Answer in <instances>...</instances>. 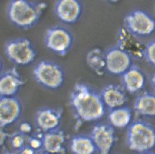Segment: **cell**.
I'll return each instance as SVG.
<instances>
[{"label":"cell","mask_w":155,"mask_h":154,"mask_svg":"<svg viewBox=\"0 0 155 154\" xmlns=\"http://www.w3.org/2000/svg\"><path fill=\"white\" fill-rule=\"evenodd\" d=\"M116 45L127 53L132 59L144 58L145 45L140 38L129 32L124 27L120 28L118 30Z\"/></svg>","instance_id":"4fadbf2b"},{"label":"cell","mask_w":155,"mask_h":154,"mask_svg":"<svg viewBox=\"0 0 155 154\" xmlns=\"http://www.w3.org/2000/svg\"><path fill=\"white\" fill-rule=\"evenodd\" d=\"M43 133H41L30 135L27 145L37 152L43 150Z\"/></svg>","instance_id":"cb8c5ba5"},{"label":"cell","mask_w":155,"mask_h":154,"mask_svg":"<svg viewBox=\"0 0 155 154\" xmlns=\"http://www.w3.org/2000/svg\"><path fill=\"white\" fill-rule=\"evenodd\" d=\"M138 154H155V152L151 150V151H146V152H141V153H139Z\"/></svg>","instance_id":"f546056e"},{"label":"cell","mask_w":155,"mask_h":154,"mask_svg":"<svg viewBox=\"0 0 155 154\" xmlns=\"http://www.w3.org/2000/svg\"><path fill=\"white\" fill-rule=\"evenodd\" d=\"M74 36L67 28L56 25L49 28L45 34V43L48 49L60 56H66L74 45Z\"/></svg>","instance_id":"8992f818"},{"label":"cell","mask_w":155,"mask_h":154,"mask_svg":"<svg viewBox=\"0 0 155 154\" xmlns=\"http://www.w3.org/2000/svg\"><path fill=\"white\" fill-rule=\"evenodd\" d=\"M64 111L62 108L44 107L37 111L35 120L37 128L42 133L60 128Z\"/></svg>","instance_id":"30bf717a"},{"label":"cell","mask_w":155,"mask_h":154,"mask_svg":"<svg viewBox=\"0 0 155 154\" xmlns=\"http://www.w3.org/2000/svg\"><path fill=\"white\" fill-rule=\"evenodd\" d=\"M38 152L35 150L34 149L31 148L29 146L26 145L24 148L21 149L20 150L18 151V154H37Z\"/></svg>","instance_id":"4316f807"},{"label":"cell","mask_w":155,"mask_h":154,"mask_svg":"<svg viewBox=\"0 0 155 154\" xmlns=\"http://www.w3.org/2000/svg\"><path fill=\"white\" fill-rule=\"evenodd\" d=\"M123 88L129 93L135 94L141 91L146 84V76L138 66L132 64L121 75Z\"/></svg>","instance_id":"2e32d148"},{"label":"cell","mask_w":155,"mask_h":154,"mask_svg":"<svg viewBox=\"0 0 155 154\" xmlns=\"http://www.w3.org/2000/svg\"><path fill=\"white\" fill-rule=\"evenodd\" d=\"M47 7L44 2L13 0L7 6V15L14 26L28 30L37 25Z\"/></svg>","instance_id":"7a4b0ae2"},{"label":"cell","mask_w":155,"mask_h":154,"mask_svg":"<svg viewBox=\"0 0 155 154\" xmlns=\"http://www.w3.org/2000/svg\"><path fill=\"white\" fill-rule=\"evenodd\" d=\"M5 53L12 63L25 66L32 63L37 56L35 47L29 39L25 37L9 40L5 45Z\"/></svg>","instance_id":"5b68a950"},{"label":"cell","mask_w":155,"mask_h":154,"mask_svg":"<svg viewBox=\"0 0 155 154\" xmlns=\"http://www.w3.org/2000/svg\"><path fill=\"white\" fill-rule=\"evenodd\" d=\"M69 102L75 118L80 124L101 119L106 112L100 94L84 83L78 82L74 85Z\"/></svg>","instance_id":"6da1fadb"},{"label":"cell","mask_w":155,"mask_h":154,"mask_svg":"<svg viewBox=\"0 0 155 154\" xmlns=\"http://www.w3.org/2000/svg\"><path fill=\"white\" fill-rule=\"evenodd\" d=\"M10 137V134L6 131L5 128L0 127V148L2 147Z\"/></svg>","instance_id":"484cf974"},{"label":"cell","mask_w":155,"mask_h":154,"mask_svg":"<svg viewBox=\"0 0 155 154\" xmlns=\"http://www.w3.org/2000/svg\"><path fill=\"white\" fill-rule=\"evenodd\" d=\"M90 136L98 154H110L116 140L113 127L109 124H96Z\"/></svg>","instance_id":"ba28073f"},{"label":"cell","mask_w":155,"mask_h":154,"mask_svg":"<svg viewBox=\"0 0 155 154\" xmlns=\"http://www.w3.org/2000/svg\"><path fill=\"white\" fill-rule=\"evenodd\" d=\"M134 109L139 115L155 117V94L145 91L136 98Z\"/></svg>","instance_id":"ac0fdd59"},{"label":"cell","mask_w":155,"mask_h":154,"mask_svg":"<svg viewBox=\"0 0 155 154\" xmlns=\"http://www.w3.org/2000/svg\"><path fill=\"white\" fill-rule=\"evenodd\" d=\"M28 137V136L24 135L18 131L13 134L10 135L9 138L12 147L14 150L18 151L27 145Z\"/></svg>","instance_id":"7402d4cb"},{"label":"cell","mask_w":155,"mask_h":154,"mask_svg":"<svg viewBox=\"0 0 155 154\" xmlns=\"http://www.w3.org/2000/svg\"><path fill=\"white\" fill-rule=\"evenodd\" d=\"M3 154H18L17 153H14V152H9V151H7L5 152V153H3Z\"/></svg>","instance_id":"4dcf8cb0"},{"label":"cell","mask_w":155,"mask_h":154,"mask_svg":"<svg viewBox=\"0 0 155 154\" xmlns=\"http://www.w3.org/2000/svg\"><path fill=\"white\" fill-rule=\"evenodd\" d=\"M22 112L21 102L17 96H0V127L5 128L14 124Z\"/></svg>","instance_id":"8fae6325"},{"label":"cell","mask_w":155,"mask_h":154,"mask_svg":"<svg viewBox=\"0 0 155 154\" xmlns=\"http://www.w3.org/2000/svg\"><path fill=\"white\" fill-rule=\"evenodd\" d=\"M73 154H94L96 151L90 136L81 134L75 135L69 143Z\"/></svg>","instance_id":"ffe728a7"},{"label":"cell","mask_w":155,"mask_h":154,"mask_svg":"<svg viewBox=\"0 0 155 154\" xmlns=\"http://www.w3.org/2000/svg\"><path fill=\"white\" fill-rule=\"evenodd\" d=\"M37 83L49 90H56L64 85L65 73L59 64L54 61L43 60L37 64L33 70Z\"/></svg>","instance_id":"277c9868"},{"label":"cell","mask_w":155,"mask_h":154,"mask_svg":"<svg viewBox=\"0 0 155 154\" xmlns=\"http://www.w3.org/2000/svg\"><path fill=\"white\" fill-rule=\"evenodd\" d=\"M86 62L89 68L99 76L106 71L105 52L100 48L90 50L86 55Z\"/></svg>","instance_id":"44dd1931"},{"label":"cell","mask_w":155,"mask_h":154,"mask_svg":"<svg viewBox=\"0 0 155 154\" xmlns=\"http://www.w3.org/2000/svg\"><path fill=\"white\" fill-rule=\"evenodd\" d=\"M66 135L60 128L43 134V150L53 154H65Z\"/></svg>","instance_id":"e0dca14e"},{"label":"cell","mask_w":155,"mask_h":154,"mask_svg":"<svg viewBox=\"0 0 155 154\" xmlns=\"http://www.w3.org/2000/svg\"><path fill=\"white\" fill-rule=\"evenodd\" d=\"M54 11L56 16L61 21L73 25L81 19L83 6L78 0H58L55 3Z\"/></svg>","instance_id":"7c38bea8"},{"label":"cell","mask_w":155,"mask_h":154,"mask_svg":"<svg viewBox=\"0 0 155 154\" xmlns=\"http://www.w3.org/2000/svg\"><path fill=\"white\" fill-rule=\"evenodd\" d=\"M50 154V153H48V152H44V154Z\"/></svg>","instance_id":"1f68e13d"},{"label":"cell","mask_w":155,"mask_h":154,"mask_svg":"<svg viewBox=\"0 0 155 154\" xmlns=\"http://www.w3.org/2000/svg\"><path fill=\"white\" fill-rule=\"evenodd\" d=\"M100 94L103 104L109 111L124 106L127 101L124 88L115 84L106 85Z\"/></svg>","instance_id":"9a60e30c"},{"label":"cell","mask_w":155,"mask_h":154,"mask_svg":"<svg viewBox=\"0 0 155 154\" xmlns=\"http://www.w3.org/2000/svg\"><path fill=\"white\" fill-rule=\"evenodd\" d=\"M126 143L130 150L138 153L151 151L155 146V129L147 121L137 119L128 127Z\"/></svg>","instance_id":"3957f363"},{"label":"cell","mask_w":155,"mask_h":154,"mask_svg":"<svg viewBox=\"0 0 155 154\" xmlns=\"http://www.w3.org/2000/svg\"><path fill=\"white\" fill-rule=\"evenodd\" d=\"M25 81L15 67L9 68L0 73V96L16 95Z\"/></svg>","instance_id":"5bb4252c"},{"label":"cell","mask_w":155,"mask_h":154,"mask_svg":"<svg viewBox=\"0 0 155 154\" xmlns=\"http://www.w3.org/2000/svg\"><path fill=\"white\" fill-rule=\"evenodd\" d=\"M144 58L150 65L155 66V39L150 41L145 45Z\"/></svg>","instance_id":"603a6c76"},{"label":"cell","mask_w":155,"mask_h":154,"mask_svg":"<svg viewBox=\"0 0 155 154\" xmlns=\"http://www.w3.org/2000/svg\"><path fill=\"white\" fill-rule=\"evenodd\" d=\"M106 71L114 75H122L132 66V58L118 46H114L105 52Z\"/></svg>","instance_id":"9c48e42d"},{"label":"cell","mask_w":155,"mask_h":154,"mask_svg":"<svg viewBox=\"0 0 155 154\" xmlns=\"http://www.w3.org/2000/svg\"><path fill=\"white\" fill-rule=\"evenodd\" d=\"M3 62L2 61V59L0 58V73L2 72V69H3Z\"/></svg>","instance_id":"f1b7e54d"},{"label":"cell","mask_w":155,"mask_h":154,"mask_svg":"<svg viewBox=\"0 0 155 154\" xmlns=\"http://www.w3.org/2000/svg\"><path fill=\"white\" fill-rule=\"evenodd\" d=\"M132 111L130 108L122 106L109 111L108 119L109 124L113 127L125 128L132 122Z\"/></svg>","instance_id":"d6986e66"},{"label":"cell","mask_w":155,"mask_h":154,"mask_svg":"<svg viewBox=\"0 0 155 154\" xmlns=\"http://www.w3.org/2000/svg\"><path fill=\"white\" fill-rule=\"evenodd\" d=\"M18 131L22 133L24 135L29 136L32 131V126L28 122H22L20 124Z\"/></svg>","instance_id":"d4e9b609"},{"label":"cell","mask_w":155,"mask_h":154,"mask_svg":"<svg viewBox=\"0 0 155 154\" xmlns=\"http://www.w3.org/2000/svg\"><path fill=\"white\" fill-rule=\"evenodd\" d=\"M124 27L139 38L150 36L155 30V19L151 14L141 9L129 12L124 18Z\"/></svg>","instance_id":"52a82bcc"},{"label":"cell","mask_w":155,"mask_h":154,"mask_svg":"<svg viewBox=\"0 0 155 154\" xmlns=\"http://www.w3.org/2000/svg\"><path fill=\"white\" fill-rule=\"evenodd\" d=\"M151 83H152V87L153 88V89H154L155 91V74L153 75V76H152Z\"/></svg>","instance_id":"83f0119b"}]
</instances>
